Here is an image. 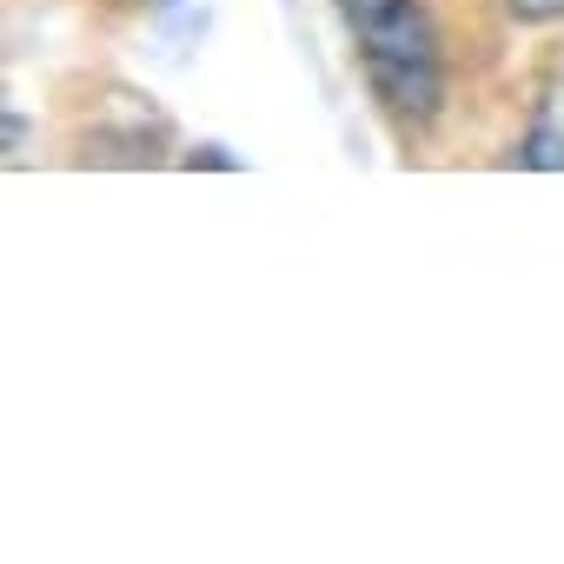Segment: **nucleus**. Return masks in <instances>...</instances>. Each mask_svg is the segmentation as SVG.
I'll return each mask as SVG.
<instances>
[{
  "mask_svg": "<svg viewBox=\"0 0 564 564\" xmlns=\"http://www.w3.org/2000/svg\"><path fill=\"white\" fill-rule=\"evenodd\" d=\"M505 8H511L518 21H557V14H564V0H505Z\"/></svg>",
  "mask_w": 564,
  "mask_h": 564,
  "instance_id": "obj_3",
  "label": "nucleus"
},
{
  "mask_svg": "<svg viewBox=\"0 0 564 564\" xmlns=\"http://www.w3.org/2000/svg\"><path fill=\"white\" fill-rule=\"evenodd\" d=\"M372 94L399 120H432L445 100V67H438V28L425 14V0H339Z\"/></svg>",
  "mask_w": 564,
  "mask_h": 564,
  "instance_id": "obj_1",
  "label": "nucleus"
},
{
  "mask_svg": "<svg viewBox=\"0 0 564 564\" xmlns=\"http://www.w3.org/2000/svg\"><path fill=\"white\" fill-rule=\"evenodd\" d=\"M524 160L531 166H564V80L544 87L538 120H531V140H524Z\"/></svg>",
  "mask_w": 564,
  "mask_h": 564,
  "instance_id": "obj_2",
  "label": "nucleus"
}]
</instances>
